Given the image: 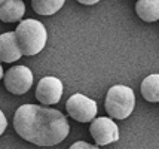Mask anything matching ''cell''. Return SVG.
<instances>
[{"instance_id":"1","label":"cell","mask_w":159,"mask_h":149,"mask_svg":"<svg viewBox=\"0 0 159 149\" xmlns=\"http://www.w3.org/2000/svg\"><path fill=\"white\" fill-rule=\"evenodd\" d=\"M14 128L20 137L37 146L61 143L70 131L67 118L55 109L37 105H22L14 116Z\"/></svg>"},{"instance_id":"2","label":"cell","mask_w":159,"mask_h":149,"mask_svg":"<svg viewBox=\"0 0 159 149\" xmlns=\"http://www.w3.org/2000/svg\"><path fill=\"white\" fill-rule=\"evenodd\" d=\"M16 39L20 43V48L24 55H36L39 54L48 39V33L45 26L37 20H24L18 24L15 30Z\"/></svg>"},{"instance_id":"3","label":"cell","mask_w":159,"mask_h":149,"mask_svg":"<svg viewBox=\"0 0 159 149\" xmlns=\"http://www.w3.org/2000/svg\"><path fill=\"white\" fill-rule=\"evenodd\" d=\"M106 112L115 119H125L132 114L135 106V95L129 86L115 85L106 95Z\"/></svg>"},{"instance_id":"4","label":"cell","mask_w":159,"mask_h":149,"mask_svg":"<svg viewBox=\"0 0 159 149\" xmlns=\"http://www.w3.org/2000/svg\"><path fill=\"white\" fill-rule=\"evenodd\" d=\"M66 109L69 115L76 119L77 122H89V121L95 119L97 115V103L92 99H88L83 94H73L67 103H66Z\"/></svg>"},{"instance_id":"5","label":"cell","mask_w":159,"mask_h":149,"mask_svg":"<svg viewBox=\"0 0 159 149\" xmlns=\"http://www.w3.org/2000/svg\"><path fill=\"white\" fill-rule=\"evenodd\" d=\"M3 82L9 92L15 95H22L33 85V73L25 66H15L6 72Z\"/></svg>"},{"instance_id":"6","label":"cell","mask_w":159,"mask_h":149,"mask_svg":"<svg viewBox=\"0 0 159 149\" xmlns=\"http://www.w3.org/2000/svg\"><path fill=\"white\" fill-rule=\"evenodd\" d=\"M89 131L95 143L101 145V146H106V145H110V143L119 140V128L116 122L106 116H100L92 121Z\"/></svg>"},{"instance_id":"7","label":"cell","mask_w":159,"mask_h":149,"mask_svg":"<svg viewBox=\"0 0 159 149\" xmlns=\"http://www.w3.org/2000/svg\"><path fill=\"white\" fill-rule=\"evenodd\" d=\"M62 82L58 78L46 76L40 79L36 88V97L43 105H57L62 97Z\"/></svg>"},{"instance_id":"8","label":"cell","mask_w":159,"mask_h":149,"mask_svg":"<svg viewBox=\"0 0 159 149\" xmlns=\"http://www.w3.org/2000/svg\"><path fill=\"white\" fill-rule=\"evenodd\" d=\"M22 55L24 54L20 48L15 31H7L0 35V61L14 63L16 60H20Z\"/></svg>"},{"instance_id":"9","label":"cell","mask_w":159,"mask_h":149,"mask_svg":"<svg viewBox=\"0 0 159 149\" xmlns=\"http://www.w3.org/2000/svg\"><path fill=\"white\" fill-rule=\"evenodd\" d=\"M25 12V5L22 0H7L0 6V20L3 22L21 21Z\"/></svg>"},{"instance_id":"10","label":"cell","mask_w":159,"mask_h":149,"mask_svg":"<svg viewBox=\"0 0 159 149\" xmlns=\"http://www.w3.org/2000/svg\"><path fill=\"white\" fill-rule=\"evenodd\" d=\"M135 12L140 20L155 22L159 20V0H139L135 3Z\"/></svg>"},{"instance_id":"11","label":"cell","mask_w":159,"mask_h":149,"mask_svg":"<svg viewBox=\"0 0 159 149\" xmlns=\"http://www.w3.org/2000/svg\"><path fill=\"white\" fill-rule=\"evenodd\" d=\"M141 95L150 103L159 101V75H149L141 82Z\"/></svg>"},{"instance_id":"12","label":"cell","mask_w":159,"mask_h":149,"mask_svg":"<svg viewBox=\"0 0 159 149\" xmlns=\"http://www.w3.org/2000/svg\"><path fill=\"white\" fill-rule=\"evenodd\" d=\"M64 3L66 0H31V7L39 15H54Z\"/></svg>"},{"instance_id":"13","label":"cell","mask_w":159,"mask_h":149,"mask_svg":"<svg viewBox=\"0 0 159 149\" xmlns=\"http://www.w3.org/2000/svg\"><path fill=\"white\" fill-rule=\"evenodd\" d=\"M69 149H100L98 146H94V145H91V143H86V142H76L73 143Z\"/></svg>"},{"instance_id":"14","label":"cell","mask_w":159,"mask_h":149,"mask_svg":"<svg viewBox=\"0 0 159 149\" xmlns=\"http://www.w3.org/2000/svg\"><path fill=\"white\" fill-rule=\"evenodd\" d=\"M7 127V121H6V116H5V114L0 110V136L3 134V131L6 130Z\"/></svg>"},{"instance_id":"15","label":"cell","mask_w":159,"mask_h":149,"mask_svg":"<svg viewBox=\"0 0 159 149\" xmlns=\"http://www.w3.org/2000/svg\"><path fill=\"white\" fill-rule=\"evenodd\" d=\"M77 2L82 3V5H88V6H89V5H95V3H98L100 0H77Z\"/></svg>"},{"instance_id":"16","label":"cell","mask_w":159,"mask_h":149,"mask_svg":"<svg viewBox=\"0 0 159 149\" xmlns=\"http://www.w3.org/2000/svg\"><path fill=\"white\" fill-rule=\"evenodd\" d=\"M3 78V69H2V64H0V79Z\"/></svg>"},{"instance_id":"17","label":"cell","mask_w":159,"mask_h":149,"mask_svg":"<svg viewBox=\"0 0 159 149\" xmlns=\"http://www.w3.org/2000/svg\"><path fill=\"white\" fill-rule=\"evenodd\" d=\"M5 2H7V0H0V6H2V5H3Z\"/></svg>"}]
</instances>
